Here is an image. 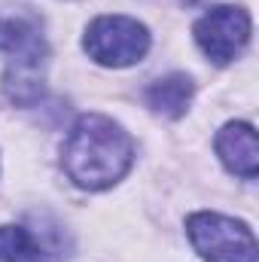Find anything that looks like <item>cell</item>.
<instances>
[{
	"label": "cell",
	"instance_id": "6da1fadb",
	"mask_svg": "<svg viewBox=\"0 0 259 262\" xmlns=\"http://www.w3.org/2000/svg\"><path fill=\"white\" fill-rule=\"evenodd\" d=\"M134 162V140L119 122L101 113H85L73 122L61 146L64 174L89 192L110 189L128 174Z\"/></svg>",
	"mask_w": 259,
	"mask_h": 262
},
{
	"label": "cell",
	"instance_id": "7a4b0ae2",
	"mask_svg": "<svg viewBox=\"0 0 259 262\" xmlns=\"http://www.w3.org/2000/svg\"><path fill=\"white\" fill-rule=\"evenodd\" d=\"M0 55L6 58V98L21 107L37 104L46 92L43 70L49 61V43L40 21L28 12H0Z\"/></svg>",
	"mask_w": 259,
	"mask_h": 262
},
{
	"label": "cell",
	"instance_id": "3957f363",
	"mask_svg": "<svg viewBox=\"0 0 259 262\" xmlns=\"http://www.w3.org/2000/svg\"><path fill=\"white\" fill-rule=\"evenodd\" d=\"M186 235L204 262H256V238L241 220L201 210L186 220Z\"/></svg>",
	"mask_w": 259,
	"mask_h": 262
},
{
	"label": "cell",
	"instance_id": "277c9868",
	"mask_svg": "<svg viewBox=\"0 0 259 262\" xmlns=\"http://www.w3.org/2000/svg\"><path fill=\"white\" fill-rule=\"evenodd\" d=\"M82 49L104 67H131L149 52V31L128 15H98L82 37Z\"/></svg>",
	"mask_w": 259,
	"mask_h": 262
},
{
	"label": "cell",
	"instance_id": "5b68a950",
	"mask_svg": "<svg viewBox=\"0 0 259 262\" xmlns=\"http://www.w3.org/2000/svg\"><path fill=\"white\" fill-rule=\"evenodd\" d=\"M250 28H253V21L244 6H213L195 21L192 34L198 49L213 64H229L247 46Z\"/></svg>",
	"mask_w": 259,
	"mask_h": 262
},
{
	"label": "cell",
	"instance_id": "8992f818",
	"mask_svg": "<svg viewBox=\"0 0 259 262\" xmlns=\"http://www.w3.org/2000/svg\"><path fill=\"white\" fill-rule=\"evenodd\" d=\"M64 253V238L58 229L6 223L0 226V262H58Z\"/></svg>",
	"mask_w": 259,
	"mask_h": 262
},
{
	"label": "cell",
	"instance_id": "52a82bcc",
	"mask_svg": "<svg viewBox=\"0 0 259 262\" xmlns=\"http://www.w3.org/2000/svg\"><path fill=\"white\" fill-rule=\"evenodd\" d=\"M217 156L226 165L229 174L241 177V180H253L259 171V143L256 131L250 122H226L217 131Z\"/></svg>",
	"mask_w": 259,
	"mask_h": 262
},
{
	"label": "cell",
	"instance_id": "ba28073f",
	"mask_svg": "<svg viewBox=\"0 0 259 262\" xmlns=\"http://www.w3.org/2000/svg\"><path fill=\"white\" fill-rule=\"evenodd\" d=\"M192 95H195V85L186 73H168V76L146 85L143 101H146V107L153 113L168 116V119H180L189 110Z\"/></svg>",
	"mask_w": 259,
	"mask_h": 262
},
{
	"label": "cell",
	"instance_id": "9c48e42d",
	"mask_svg": "<svg viewBox=\"0 0 259 262\" xmlns=\"http://www.w3.org/2000/svg\"><path fill=\"white\" fill-rule=\"evenodd\" d=\"M189 3H201V0H189Z\"/></svg>",
	"mask_w": 259,
	"mask_h": 262
}]
</instances>
